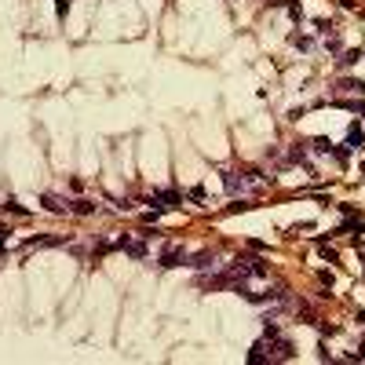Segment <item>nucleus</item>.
Here are the masks:
<instances>
[{
	"label": "nucleus",
	"instance_id": "1",
	"mask_svg": "<svg viewBox=\"0 0 365 365\" xmlns=\"http://www.w3.org/2000/svg\"><path fill=\"white\" fill-rule=\"evenodd\" d=\"M226 274H230L234 288L245 285L249 278H267V263L263 260H252V256H241V260H234L230 267H226Z\"/></svg>",
	"mask_w": 365,
	"mask_h": 365
},
{
	"label": "nucleus",
	"instance_id": "2",
	"mask_svg": "<svg viewBox=\"0 0 365 365\" xmlns=\"http://www.w3.org/2000/svg\"><path fill=\"white\" fill-rule=\"evenodd\" d=\"M260 182H267V179H256L252 172H223V187L230 190L234 197H237V194H241V197L256 194V190H260Z\"/></svg>",
	"mask_w": 365,
	"mask_h": 365
},
{
	"label": "nucleus",
	"instance_id": "3",
	"mask_svg": "<svg viewBox=\"0 0 365 365\" xmlns=\"http://www.w3.org/2000/svg\"><path fill=\"white\" fill-rule=\"evenodd\" d=\"M182 260H187V252H182L179 245H168V249H164V252H161V260H157V263H161L164 270H172V267H179Z\"/></svg>",
	"mask_w": 365,
	"mask_h": 365
},
{
	"label": "nucleus",
	"instance_id": "4",
	"mask_svg": "<svg viewBox=\"0 0 365 365\" xmlns=\"http://www.w3.org/2000/svg\"><path fill=\"white\" fill-rule=\"evenodd\" d=\"M249 361H252V365H267V361H270V354H267V340L252 343V351H249Z\"/></svg>",
	"mask_w": 365,
	"mask_h": 365
},
{
	"label": "nucleus",
	"instance_id": "5",
	"mask_svg": "<svg viewBox=\"0 0 365 365\" xmlns=\"http://www.w3.org/2000/svg\"><path fill=\"white\" fill-rule=\"evenodd\" d=\"M347 146H351V150H361V146H365V132H361L358 125L347 128Z\"/></svg>",
	"mask_w": 365,
	"mask_h": 365
},
{
	"label": "nucleus",
	"instance_id": "6",
	"mask_svg": "<svg viewBox=\"0 0 365 365\" xmlns=\"http://www.w3.org/2000/svg\"><path fill=\"white\" fill-rule=\"evenodd\" d=\"M40 201H44V205H48L51 212H66V208H70V205L63 201V197H55V194H44V197H40Z\"/></svg>",
	"mask_w": 365,
	"mask_h": 365
},
{
	"label": "nucleus",
	"instance_id": "7",
	"mask_svg": "<svg viewBox=\"0 0 365 365\" xmlns=\"http://www.w3.org/2000/svg\"><path fill=\"white\" fill-rule=\"evenodd\" d=\"M190 267H194V270H205V267H212V252H197L194 260H190Z\"/></svg>",
	"mask_w": 365,
	"mask_h": 365
},
{
	"label": "nucleus",
	"instance_id": "8",
	"mask_svg": "<svg viewBox=\"0 0 365 365\" xmlns=\"http://www.w3.org/2000/svg\"><path fill=\"white\" fill-rule=\"evenodd\" d=\"M332 106H343V110H354V113H361V117H365V102H361V99H354V102H340V99H336Z\"/></svg>",
	"mask_w": 365,
	"mask_h": 365
},
{
	"label": "nucleus",
	"instance_id": "9",
	"mask_svg": "<svg viewBox=\"0 0 365 365\" xmlns=\"http://www.w3.org/2000/svg\"><path fill=\"white\" fill-rule=\"evenodd\" d=\"M358 58H361V51H343V55H340V66L347 70V66H354Z\"/></svg>",
	"mask_w": 365,
	"mask_h": 365
},
{
	"label": "nucleus",
	"instance_id": "10",
	"mask_svg": "<svg viewBox=\"0 0 365 365\" xmlns=\"http://www.w3.org/2000/svg\"><path fill=\"white\" fill-rule=\"evenodd\" d=\"M340 91H358V95H361L365 84H361V81H343V84H340Z\"/></svg>",
	"mask_w": 365,
	"mask_h": 365
},
{
	"label": "nucleus",
	"instance_id": "11",
	"mask_svg": "<svg viewBox=\"0 0 365 365\" xmlns=\"http://www.w3.org/2000/svg\"><path fill=\"white\" fill-rule=\"evenodd\" d=\"M73 212H81V216H91V212H95V205H91V201H77V205H73Z\"/></svg>",
	"mask_w": 365,
	"mask_h": 365
},
{
	"label": "nucleus",
	"instance_id": "12",
	"mask_svg": "<svg viewBox=\"0 0 365 365\" xmlns=\"http://www.w3.org/2000/svg\"><path fill=\"white\" fill-rule=\"evenodd\" d=\"M314 150H318V154H329L332 143H329V139H314Z\"/></svg>",
	"mask_w": 365,
	"mask_h": 365
},
{
	"label": "nucleus",
	"instance_id": "13",
	"mask_svg": "<svg viewBox=\"0 0 365 365\" xmlns=\"http://www.w3.org/2000/svg\"><path fill=\"white\" fill-rule=\"evenodd\" d=\"M325 48L336 51V48H340V37H336V33H325Z\"/></svg>",
	"mask_w": 365,
	"mask_h": 365
},
{
	"label": "nucleus",
	"instance_id": "14",
	"mask_svg": "<svg viewBox=\"0 0 365 365\" xmlns=\"http://www.w3.org/2000/svg\"><path fill=\"white\" fill-rule=\"evenodd\" d=\"M288 15H292L296 22H303V11H299V4H288Z\"/></svg>",
	"mask_w": 365,
	"mask_h": 365
},
{
	"label": "nucleus",
	"instance_id": "15",
	"mask_svg": "<svg viewBox=\"0 0 365 365\" xmlns=\"http://www.w3.org/2000/svg\"><path fill=\"white\" fill-rule=\"evenodd\" d=\"M55 11H58V15H66V11H70V0H58V4H55Z\"/></svg>",
	"mask_w": 365,
	"mask_h": 365
},
{
	"label": "nucleus",
	"instance_id": "16",
	"mask_svg": "<svg viewBox=\"0 0 365 365\" xmlns=\"http://www.w3.org/2000/svg\"><path fill=\"white\" fill-rule=\"evenodd\" d=\"M358 322H365V311H361V314H358Z\"/></svg>",
	"mask_w": 365,
	"mask_h": 365
}]
</instances>
